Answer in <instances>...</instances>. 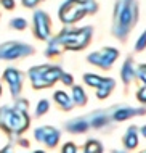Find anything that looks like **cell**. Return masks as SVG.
Instances as JSON below:
<instances>
[{"instance_id": "1", "label": "cell", "mask_w": 146, "mask_h": 153, "mask_svg": "<svg viewBox=\"0 0 146 153\" xmlns=\"http://www.w3.org/2000/svg\"><path fill=\"white\" fill-rule=\"evenodd\" d=\"M136 18H138V10L135 0H117L114 10V24H112L114 36L119 39H125L135 26Z\"/></svg>"}, {"instance_id": "2", "label": "cell", "mask_w": 146, "mask_h": 153, "mask_svg": "<svg viewBox=\"0 0 146 153\" xmlns=\"http://www.w3.org/2000/svg\"><path fill=\"white\" fill-rule=\"evenodd\" d=\"M29 118L26 111L16 108H0V127L8 134H21L27 129Z\"/></svg>"}, {"instance_id": "3", "label": "cell", "mask_w": 146, "mask_h": 153, "mask_svg": "<svg viewBox=\"0 0 146 153\" xmlns=\"http://www.w3.org/2000/svg\"><path fill=\"white\" fill-rule=\"evenodd\" d=\"M97 10V5H95L91 0H85V2H80V0H69L68 3L61 7L60 10V16L64 23H76L82 18L85 13H93Z\"/></svg>"}, {"instance_id": "4", "label": "cell", "mask_w": 146, "mask_h": 153, "mask_svg": "<svg viewBox=\"0 0 146 153\" xmlns=\"http://www.w3.org/2000/svg\"><path fill=\"white\" fill-rule=\"evenodd\" d=\"M61 69L58 66H35L29 71L32 85L35 89L48 87V85L55 84V82L61 77Z\"/></svg>"}, {"instance_id": "5", "label": "cell", "mask_w": 146, "mask_h": 153, "mask_svg": "<svg viewBox=\"0 0 146 153\" xmlns=\"http://www.w3.org/2000/svg\"><path fill=\"white\" fill-rule=\"evenodd\" d=\"M32 53V47L19 42H7L0 45V60H16Z\"/></svg>"}, {"instance_id": "6", "label": "cell", "mask_w": 146, "mask_h": 153, "mask_svg": "<svg viewBox=\"0 0 146 153\" xmlns=\"http://www.w3.org/2000/svg\"><path fill=\"white\" fill-rule=\"evenodd\" d=\"M117 55L119 53H117L116 48H104V50H101V52L91 53V55L88 56V61L100 66V68H103V69H109L111 65L116 61V58H117Z\"/></svg>"}, {"instance_id": "7", "label": "cell", "mask_w": 146, "mask_h": 153, "mask_svg": "<svg viewBox=\"0 0 146 153\" xmlns=\"http://www.w3.org/2000/svg\"><path fill=\"white\" fill-rule=\"evenodd\" d=\"M34 31L39 39H47L50 36V18L44 11H37L34 15Z\"/></svg>"}, {"instance_id": "8", "label": "cell", "mask_w": 146, "mask_h": 153, "mask_svg": "<svg viewBox=\"0 0 146 153\" xmlns=\"http://www.w3.org/2000/svg\"><path fill=\"white\" fill-rule=\"evenodd\" d=\"M3 77L7 79L8 85H10L13 97H16L21 90V84H23V76H21V73L16 71L15 68H8L5 71V74H3Z\"/></svg>"}, {"instance_id": "9", "label": "cell", "mask_w": 146, "mask_h": 153, "mask_svg": "<svg viewBox=\"0 0 146 153\" xmlns=\"http://www.w3.org/2000/svg\"><path fill=\"white\" fill-rule=\"evenodd\" d=\"M145 110H133V108H122V110H117L114 113V119L116 121H125V119L135 116V114H143Z\"/></svg>"}, {"instance_id": "10", "label": "cell", "mask_w": 146, "mask_h": 153, "mask_svg": "<svg viewBox=\"0 0 146 153\" xmlns=\"http://www.w3.org/2000/svg\"><path fill=\"white\" fill-rule=\"evenodd\" d=\"M45 129V139L44 142L47 143L48 147H56L58 140H60V131L53 129V127H44Z\"/></svg>"}, {"instance_id": "11", "label": "cell", "mask_w": 146, "mask_h": 153, "mask_svg": "<svg viewBox=\"0 0 146 153\" xmlns=\"http://www.w3.org/2000/svg\"><path fill=\"white\" fill-rule=\"evenodd\" d=\"M55 102L58 105H61V108H64V110L72 108V100H71V97L66 92H63V90H58L55 94Z\"/></svg>"}, {"instance_id": "12", "label": "cell", "mask_w": 146, "mask_h": 153, "mask_svg": "<svg viewBox=\"0 0 146 153\" xmlns=\"http://www.w3.org/2000/svg\"><path fill=\"white\" fill-rule=\"evenodd\" d=\"M114 85H116V82L112 81V79H106L104 77V81L101 82V85L100 87H97L98 89V98H104V97H108V95L111 94V90L114 89Z\"/></svg>"}, {"instance_id": "13", "label": "cell", "mask_w": 146, "mask_h": 153, "mask_svg": "<svg viewBox=\"0 0 146 153\" xmlns=\"http://www.w3.org/2000/svg\"><path fill=\"white\" fill-rule=\"evenodd\" d=\"M122 81L125 82V84H128V82H132V79L135 77V69H133V63H132V60H128V61H125V65H124V68H122Z\"/></svg>"}, {"instance_id": "14", "label": "cell", "mask_w": 146, "mask_h": 153, "mask_svg": "<svg viewBox=\"0 0 146 153\" xmlns=\"http://www.w3.org/2000/svg\"><path fill=\"white\" fill-rule=\"evenodd\" d=\"M124 143H125L127 148H135L136 145H138V137H136L135 127H130V129H128V132L124 137Z\"/></svg>"}, {"instance_id": "15", "label": "cell", "mask_w": 146, "mask_h": 153, "mask_svg": "<svg viewBox=\"0 0 146 153\" xmlns=\"http://www.w3.org/2000/svg\"><path fill=\"white\" fill-rule=\"evenodd\" d=\"M88 127V123L85 119H74V121L68 123V129L71 132H85Z\"/></svg>"}, {"instance_id": "16", "label": "cell", "mask_w": 146, "mask_h": 153, "mask_svg": "<svg viewBox=\"0 0 146 153\" xmlns=\"http://www.w3.org/2000/svg\"><path fill=\"white\" fill-rule=\"evenodd\" d=\"M72 97H74V103L79 106H83L87 103V95L85 92H83V89L82 87H79V85H76L72 90Z\"/></svg>"}, {"instance_id": "17", "label": "cell", "mask_w": 146, "mask_h": 153, "mask_svg": "<svg viewBox=\"0 0 146 153\" xmlns=\"http://www.w3.org/2000/svg\"><path fill=\"white\" fill-rule=\"evenodd\" d=\"M83 79H85V82L88 85H91V87H100V85H101V82L104 81V77L95 76V74H85V76H83Z\"/></svg>"}, {"instance_id": "18", "label": "cell", "mask_w": 146, "mask_h": 153, "mask_svg": "<svg viewBox=\"0 0 146 153\" xmlns=\"http://www.w3.org/2000/svg\"><path fill=\"white\" fill-rule=\"evenodd\" d=\"M85 153H101V145L95 140H88L85 145Z\"/></svg>"}, {"instance_id": "19", "label": "cell", "mask_w": 146, "mask_h": 153, "mask_svg": "<svg viewBox=\"0 0 146 153\" xmlns=\"http://www.w3.org/2000/svg\"><path fill=\"white\" fill-rule=\"evenodd\" d=\"M10 26L11 27H15V29H24V27L27 26V23H26V19H23V18H15V19H11V23H10Z\"/></svg>"}, {"instance_id": "20", "label": "cell", "mask_w": 146, "mask_h": 153, "mask_svg": "<svg viewBox=\"0 0 146 153\" xmlns=\"http://www.w3.org/2000/svg\"><path fill=\"white\" fill-rule=\"evenodd\" d=\"M47 111H48V102L47 100H40L39 105H37V110H35L37 116H42V114H45Z\"/></svg>"}, {"instance_id": "21", "label": "cell", "mask_w": 146, "mask_h": 153, "mask_svg": "<svg viewBox=\"0 0 146 153\" xmlns=\"http://www.w3.org/2000/svg\"><path fill=\"white\" fill-rule=\"evenodd\" d=\"M106 123H108L106 116H97V118H93V121H91V126H93V127H101Z\"/></svg>"}, {"instance_id": "22", "label": "cell", "mask_w": 146, "mask_h": 153, "mask_svg": "<svg viewBox=\"0 0 146 153\" xmlns=\"http://www.w3.org/2000/svg\"><path fill=\"white\" fill-rule=\"evenodd\" d=\"M136 76H138V79L146 85V65H141L140 66L138 71H136Z\"/></svg>"}, {"instance_id": "23", "label": "cell", "mask_w": 146, "mask_h": 153, "mask_svg": "<svg viewBox=\"0 0 146 153\" xmlns=\"http://www.w3.org/2000/svg\"><path fill=\"white\" fill-rule=\"evenodd\" d=\"M146 47V32H143L141 34V37L138 39V42H136V45H135V50H143V48Z\"/></svg>"}, {"instance_id": "24", "label": "cell", "mask_w": 146, "mask_h": 153, "mask_svg": "<svg viewBox=\"0 0 146 153\" xmlns=\"http://www.w3.org/2000/svg\"><path fill=\"white\" fill-rule=\"evenodd\" d=\"M35 139L39 140V142H44V139H45V129H44V127L35 129Z\"/></svg>"}, {"instance_id": "25", "label": "cell", "mask_w": 146, "mask_h": 153, "mask_svg": "<svg viewBox=\"0 0 146 153\" xmlns=\"http://www.w3.org/2000/svg\"><path fill=\"white\" fill-rule=\"evenodd\" d=\"M77 152V148H76V145L74 143H66L64 145V148H63V153H76Z\"/></svg>"}, {"instance_id": "26", "label": "cell", "mask_w": 146, "mask_h": 153, "mask_svg": "<svg viewBox=\"0 0 146 153\" xmlns=\"http://www.w3.org/2000/svg\"><path fill=\"white\" fill-rule=\"evenodd\" d=\"M15 108L19 110V111H26V108H27V102H26V100H19L18 103H16Z\"/></svg>"}, {"instance_id": "27", "label": "cell", "mask_w": 146, "mask_h": 153, "mask_svg": "<svg viewBox=\"0 0 146 153\" xmlns=\"http://www.w3.org/2000/svg\"><path fill=\"white\" fill-rule=\"evenodd\" d=\"M136 97H138V100H140L141 103H146V85H145V87H143V89L140 90V92H138V95H136Z\"/></svg>"}, {"instance_id": "28", "label": "cell", "mask_w": 146, "mask_h": 153, "mask_svg": "<svg viewBox=\"0 0 146 153\" xmlns=\"http://www.w3.org/2000/svg\"><path fill=\"white\" fill-rule=\"evenodd\" d=\"M61 77H63V82H64V84H68V85L72 84V76H71V74H61Z\"/></svg>"}, {"instance_id": "29", "label": "cell", "mask_w": 146, "mask_h": 153, "mask_svg": "<svg viewBox=\"0 0 146 153\" xmlns=\"http://www.w3.org/2000/svg\"><path fill=\"white\" fill-rule=\"evenodd\" d=\"M2 5L5 8H13L15 3H13V0H2Z\"/></svg>"}, {"instance_id": "30", "label": "cell", "mask_w": 146, "mask_h": 153, "mask_svg": "<svg viewBox=\"0 0 146 153\" xmlns=\"http://www.w3.org/2000/svg\"><path fill=\"white\" fill-rule=\"evenodd\" d=\"M0 153H13V147H11V145H7Z\"/></svg>"}, {"instance_id": "31", "label": "cell", "mask_w": 146, "mask_h": 153, "mask_svg": "<svg viewBox=\"0 0 146 153\" xmlns=\"http://www.w3.org/2000/svg\"><path fill=\"white\" fill-rule=\"evenodd\" d=\"M141 134H143L145 137H146V126H143V127H141Z\"/></svg>"}, {"instance_id": "32", "label": "cell", "mask_w": 146, "mask_h": 153, "mask_svg": "<svg viewBox=\"0 0 146 153\" xmlns=\"http://www.w3.org/2000/svg\"><path fill=\"white\" fill-rule=\"evenodd\" d=\"M34 153H45V152H42V150H37V152H34Z\"/></svg>"}, {"instance_id": "33", "label": "cell", "mask_w": 146, "mask_h": 153, "mask_svg": "<svg viewBox=\"0 0 146 153\" xmlns=\"http://www.w3.org/2000/svg\"><path fill=\"white\" fill-rule=\"evenodd\" d=\"M116 153H124V152H116Z\"/></svg>"}, {"instance_id": "34", "label": "cell", "mask_w": 146, "mask_h": 153, "mask_svg": "<svg viewBox=\"0 0 146 153\" xmlns=\"http://www.w3.org/2000/svg\"><path fill=\"white\" fill-rule=\"evenodd\" d=\"M141 153H146V152H141Z\"/></svg>"}, {"instance_id": "35", "label": "cell", "mask_w": 146, "mask_h": 153, "mask_svg": "<svg viewBox=\"0 0 146 153\" xmlns=\"http://www.w3.org/2000/svg\"><path fill=\"white\" fill-rule=\"evenodd\" d=\"M0 92H2V89H0Z\"/></svg>"}]
</instances>
